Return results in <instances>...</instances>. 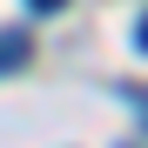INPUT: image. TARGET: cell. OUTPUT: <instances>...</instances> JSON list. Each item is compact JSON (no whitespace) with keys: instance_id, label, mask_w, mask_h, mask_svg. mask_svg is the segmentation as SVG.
<instances>
[{"instance_id":"obj_1","label":"cell","mask_w":148,"mask_h":148,"mask_svg":"<svg viewBox=\"0 0 148 148\" xmlns=\"http://www.w3.org/2000/svg\"><path fill=\"white\" fill-rule=\"evenodd\" d=\"M27 54H34V40H27V34H20V27H0V74H14Z\"/></svg>"},{"instance_id":"obj_3","label":"cell","mask_w":148,"mask_h":148,"mask_svg":"<svg viewBox=\"0 0 148 148\" xmlns=\"http://www.w3.org/2000/svg\"><path fill=\"white\" fill-rule=\"evenodd\" d=\"M135 47H148V14H141V20H135Z\"/></svg>"},{"instance_id":"obj_2","label":"cell","mask_w":148,"mask_h":148,"mask_svg":"<svg viewBox=\"0 0 148 148\" xmlns=\"http://www.w3.org/2000/svg\"><path fill=\"white\" fill-rule=\"evenodd\" d=\"M27 7H34V14H61L67 0H27Z\"/></svg>"}]
</instances>
